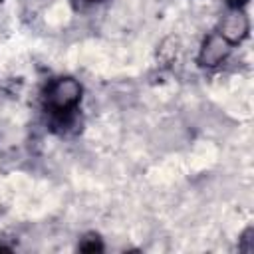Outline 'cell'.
Masks as SVG:
<instances>
[{
  "mask_svg": "<svg viewBox=\"0 0 254 254\" xmlns=\"http://www.w3.org/2000/svg\"><path fill=\"white\" fill-rule=\"evenodd\" d=\"M81 101L83 85L73 75H56L48 79L40 95L46 127L56 135H67L77 125Z\"/></svg>",
  "mask_w": 254,
  "mask_h": 254,
  "instance_id": "cell-1",
  "label": "cell"
},
{
  "mask_svg": "<svg viewBox=\"0 0 254 254\" xmlns=\"http://www.w3.org/2000/svg\"><path fill=\"white\" fill-rule=\"evenodd\" d=\"M232 44L216 30L212 32L210 36L204 38L200 50H198V58H196V64L200 67H206V69H212V67H218L220 64L226 62V58L230 56L232 52Z\"/></svg>",
  "mask_w": 254,
  "mask_h": 254,
  "instance_id": "cell-2",
  "label": "cell"
},
{
  "mask_svg": "<svg viewBox=\"0 0 254 254\" xmlns=\"http://www.w3.org/2000/svg\"><path fill=\"white\" fill-rule=\"evenodd\" d=\"M248 30H250V22H248V16L244 10H230V14L224 18L222 26H220V34L232 44H240L246 36H248Z\"/></svg>",
  "mask_w": 254,
  "mask_h": 254,
  "instance_id": "cell-3",
  "label": "cell"
},
{
  "mask_svg": "<svg viewBox=\"0 0 254 254\" xmlns=\"http://www.w3.org/2000/svg\"><path fill=\"white\" fill-rule=\"evenodd\" d=\"M105 246H103V240L99 238V234L95 232H87L85 236H81V240L77 242V250L81 252H101Z\"/></svg>",
  "mask_w": 254,
  "mask_h": 254,
  "instance_id": "cell-4",
  "label": "cell"
},
{
  "mask_svg": "<svg viewBox=\"0 0 254 254\" xmlns=\"http://www.w3.org/2000/svg\"><path fill=\"white\" fill-rule=\"evenodd\" d=\"M105 2H107V0H69V6H71V10L77 12V14H87V12L99 8V6L105 4Z\"/></svg>",
  "mask_w": 254,
  "mask_h": 254,
  "instance_id": "cell-5",
  "label": "cell"
},
{
  "mask_svg": "<svg viewBox=\"0 0 254 254\" xmlns=\"http://www.w3.org/2000/svg\"><path fill=\"white\" fill-rule=\"evenodd\" d=\"M248 2L250 0H224V4H226L228 10H246Z\"/></svg>",
  "mask_w": 254,
  "mask_h": 254,
  "instance_id": "cell-6",
  "label": "cell"
}]
</instances>
